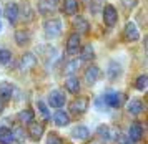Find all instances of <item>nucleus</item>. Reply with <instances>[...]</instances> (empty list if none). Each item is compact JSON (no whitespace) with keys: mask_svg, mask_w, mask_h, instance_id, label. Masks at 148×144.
Here are the masks:
<instances>
[{"mask_svg":"<svg viewBox=\"0 0 148 144\" xmlns=\"http://www.w3.org/2000/svg\"><path fill=\"white\" fill-rule=\"evenodd\" d=\"M103 98H105V103L108 108H120L125 101V94H121L118 91H108L103 94Z\"/></svg>","mask_w":148,"mask_h":144,"instance_id":"obj_4","label":"nucleus"},{"mask_svg":"<svg viewBox=\"0 0 148 144\" xmlns=\"http://www.w3.org/2000/svg\"><path fill=\"white\" fill-rule=\"evenodd\" d=\"M80 53H82V60L83 61H92L95 58V50L92 45H85L83 48H80Z\"/></svg>","mask_w":148,"mask_h":144,"instance_id":"obj_28","label":"nucleus"},{"mask_svg":"<svg viewBox=\"0 0 148 144\" xmlns=\"http://www.w3.org/2000/svg\"><path fill=\"white\" fill-rule=\"evenodd\" d=\"M65 90L72 94H77L80 93V79L73 76V75H68L67 79H65Z\"/></svg>","mask_w":148,"mask_h":144,"instance_id":"obj_15","label":"nucleus"},{"mask_svg":"<svg viewBox=\"0 0 148 144\" xmlns=\"http://www.w3.org/2000/svg\"><path fill=\"white\" fill-rule=\"evenodd\" d=\"M88 108V98H75L72 103H70V113L72 114H83V113L87 111Z\"/></svg>","mask_w":148,"mask_h":144,"instance_id":"obj_10","label":"nucleus"},{"mask_svg":"<svg viewBox=\"0 0 148 144\" xmlns=\"http://www.w3.org/2000/svg\"><path fill=\"white\" fill-rule=\"evenodd\" d=\"M62 10H63L65 15L73 17V15H77V12H78V2H77V0H63Z\"/></svg>","mask_w":148,"mask_h":144,"instance_id":"obj_19","label":"nucleus"},{"mask_svg":"<svg viewBox=\"0 0 148 144\" xmlns=\"http://www.w3.org/2000/svg\"><path fill=\"white\" fill-rule=\"evenodd\" d=\"M82 63H83V60H82V58L70 60L67 65H65V68H63V73H65V75H73L75 71H78V70H80Z\"/></svg>","mask_w":148,"mask_h":144,"instance_id":"obj_23","label":"nucleus"},{"mask_svg":"<svg viewBox=\"0 0 148 144\" xmlns=\"http://www.w3.org/2000/svg\"><path fill=\"white\" fill-rule=\"evenodd\" d=\"M18 66H20L22 71H30V70H34L35 66H37V56L30 52L23 53L20 61H18Z\"/></svg>","mask_w":148,"mask_h":144,"instance_id":"obj_6","label":"nucleus"},{"mask_svg":"<svg viewBox=\"0 0 148 144\" xmlns=\"http://www.w3.org/2000/svg\"><path fill=\"white\" fill-rule=\"evenodd\" d=\"M3 15L7 17V20L12 25H15L17 20H18V5L14 3V2H8L5 5V8H3Z\"/></svg>","mask_w":148,"mask_h":144,"instance_id":"obj_12","label":"nucleus"},{"mask_svg":"<svg viewBox=\"0 0 148 144\" xmlns=\"http://www.w3.org/2000/svg\"><path fill=\"white\" fill-rule=\"evenodd\" d=\"M101 17H103V23H105L108 28L115 26L116 25V22H118V12H116V8H115L112 3H107V5L103 7Z\"/></svg>","mask_w":148,"mask_h":144,"instance_id":"obj_2","label":"nucleus"},{"mask_svg":"<svg viewBox=\"0 0 148 144\" xmlns=\"http://www.w3.org/2000/svg\"><path fill=\"white\" fill-rule=\"evenodd\" d=\"M123 2V5L127 7V8H133L136 5V0H121Z\"/></svg>","mask_w":148,"mask_h":144,"instance_id":"obj_36","label":"nucleus"},{"mask_svg":"<svg viewBox=\"0 0 148 144\" xmlns=\"http://www.w3.org/2000/svg\"><path fill=\"white\" fill-rule=\"evenodd\" d=\"M47 144H63V139H62L57 132H48Z\"/></svg>","mask_w":148,"mask_h":144,"instance_id":"obj_33","label":"nucleus"},{"mask_svg":"<svg viewBox=\"0 0 148 144\" xmlns=\"http://www.w3.org/2000/svg\"><path fill=\"white\" fill-rule=\"evenodd\" d=\"M0 30H2V25H0Z\"/></svg>","mask_w":148,"mask_h":144,"instance_id":"obj_39","label":"nucleus"},{"mask_svg":"<svg viewBox=\"0 0 148 144\" xmlns=\"http://www.w3.org/2000/svg\"><path fill=\"white\" fill-rule=\"evenodd\" d=\"M121 71H123V68L118 61H110L108 63V68H107V76L110 79H118L120 78Z\"/></svg>","mask_w":148,"mask_h":144,"instance_id":"obj_17","label":"nucleus"},{"mask_svg":"<svg viewBox=\"0 0 148 144\" xmlns=\"http://www.w3.org/2000/svg\"><path fill=\"white\" fill-rule=\"evenodd\" d=\"M43 32L47 38H57L62 33V22L58 18H50L43 23Z\"/></svg>","mask_w":148,"mask_h":144,"instance_id":"obj_1","label":"nucleus"},{"mask_svg":"<svg viewBox=\"0 0 148 144\" xmlns=\"http://www.w3.org/2000/svg\"><path fill=\"white\" fill-rule=\"evenodd\" d=\"M115 141H116V144H135L132 139L128 138V134H123V132L116 134L115 136Z\"/></svg>","mask_w":148,"mask_h":144,"instance_id":"obj_34","label":"nucleus"},{"mask_svg":"<svg viewBox=\"0 0 148 144\" xmlns=\"http://www.w3.org/2000/svg\"><path fill=\"white\" fill-rule=\"evenodd\" d=\"M14 93H15V86L12 83H8V81H2L0 83V99L3 103L8 101V99H12Z\"/></svg>","mask_w":148,"mask_h":144,"instance_id":"obj_13","label":"nucleus"},{"mask_svg":"<svg viewBox=\"0 0 148 144\" xmlns=\"http://www.w3.org/2000/svg\"><path fill=\"white\" fill-rule=\"evenodd\" d=\"M65 101H67L65 93L60 91V90H53L48 94V105L52 106V108H55V109H60L62 106L65 105Z\"/></svg>","mask_w":148,"mask_h":144,"instance_id":"obj_7","label":"nucleus"},{"mask_svg":"<svg viewBox=\"0 0 148 144\" xmlns=\"http://www.w3.org/2000/svg\"><path fill=\"white\" fill-rule=\"evenodd\" d=\"M95 108H97L98 111H107V109H108V106H107V103H105V98H103V94H101V96H98V98L95 99Z\"/></svg>","mask_w":148,"mask_h":144,"instance_id":"obj_35","label":"nucleus"},{"mask_svg":"<svg viewBox=\"0 0 148 144\" xmlns=\"http://www.w3.org/2000/svg\"><path fill=\"white\" fill-rule=\"evenodd\" d=\"M0 143H2V144L14 143V141H12V131H10L8 128H5V126H2V128H0Z\"/></svg>","mask_w":148,"mask_h":144,"instance_id":"obj_29","label":"nucleus"},{"mask_svg":"<svg viewBox=\"0 0 148 144\" xmlns=\"http://www.w3.org/2000/svg\"><path fill=\"white\" fill-rule=\"evenodd\" d=\"M0 15H2V10H0Z\"/></svg>","mask_w":148,"mask_h":144,"instance_id":"obj_38","label":"nucleus"},{"mask_svg":"<svg viewBox=\"0 0 148 144\" xmlns=\"http://www.w3.org/2000/svg\"><path fill=\"white\" fill-rule=\"evenodd\" d=\"M123 38L128 43L138 41V38H140V30H138V26L135 25L133 22H128L127 25H125V28H123Z\"/></svg>","mask_w":148,"mask_h":144,"instance_id":"obj_5","label":"nucleus"},{"mask_svg":"<svg viewBox=\"0 0 148 144\" xmlns=\"http://www.w3.org/2000/svg\"><path fill=\"white\" fill-rule=\"evenodd\" d=\"M43 132H45V128H43V124H40V123L32 121V123L28 124L27 136L32 139V141H40V139L43 138Z\"/></svg>","mask_w":148,"mask_h":144,"instance_id":"obj_8","label":"nucleus"},{"mask_svg":"<svg viewBox=\"0 0 148 144\" xmlns=\"http://www.w3.org/2000/svg\"><path fill=\"white\" fill-rule=\"evenodd\" d=\"M55 8H57L55 0H38V12L42 15H50L55 12Z\"/></svg>","mask_w":148,"mask_h":144,"instance_id":"obj_16","label":"nucleus"},{"mask_svg":"<svg viewBox=\"0 0 148 144\" xmlns=\"http://www.w3.org/2000/svg\"><path fill=\"white\" fill-rule=\"evenodd\" d=\"M3 109H5V103H3V101H2V99H0V114H2V113H3Z\"/></svg>","mask_w":148,"mask_h":144,"instance_id":"obj_37","label":"nucleus"},{"mask_svg":"<svg viewBox=\"0 0 148 144\" xmlns=\"http://www.w3.org/2000/svg\"><path fill=\"white\" fill-rule=\"evenodd\" d=\"M10 60H12V52L7 50V48H5V50L2 48V50H0V65H7Z\"/></svg>","mask_w":148,"mask_h":144,"instance_id":"obj_31","label":"nucleus"},{"mask_svg":"<svg viewBox=\"0 0 148 144\" xmlns=\"http://www.w3.org/2000/svg\"><path fill=\"white\" fill-rule=\"evenodd\" d=\"M73 26H75V33H88L90 32V25H88L87 18H83V17H77L73 20Z\"/></svg>","mask_w":148,"mask_h":144,"instance_id":"obj_21","label":"nucleus"},{"mask_svg":"<svg viewBox=\"0 0 148 144\" xmlns=\"http://www.w3.org/2000/svg\"><path fill=\"white\" fill-rule=\"evenodd\" d=\"M72 138L78 139V141H85V139L90 138V131H88L87 126L78 124V126H75L73 129H72Z\"/></svg>","mask_w":148,"mask_h":144,"instance_id":"obj_18","label":"nucleus"},{"mask_svg":"<svg viewBox=\"0 0 148 144\" xmlns=\"http://www.w3.org/2000/svg\"><path fill=\"white\" fill-rule=\"evenodd\" d=\"M80 48H82V38L78 33H72L68 35L67 38V45H65V50L70 56H73L77 53H80Z\"/></svg>","mask_w":148,"mask_h":144,"instance_id":"obj_3","label":"nucleus"},{"mask_svg":"<svg viewBox=\"0 0 148 144\" xmlns=\"http://www.w3.org/2000/svg\"><path fill=\"white\" fill-rule=\"evenodd\" d=\"M15 43L18 46H25L30 43V33L27 30H17L15 32Z\"/></svg>","mask_w":148,"mask_h":144,"instance_id":"obj_26","label":"nucleus"},{"mask_svg":"<svg viewBox=\"0 0 148 144\" xmlns=\"http://www.w3.org/2000/svg\"><path fill=\"white\" fill-rule=\"evenodd\" d=\"M34 119H35V111L32 108H25V109H22L18 113V121L23 123V124H30Z\"/></svg>","mask_w":148,"mask_h":144,"instance_id":"obj_24","label":"nucleus"},{"mask_svg":"<svg viewBox=\"0 0 148 144\" xmlns=\"http://www.w3.org/2000/svg\"><path fill=\"white\" fill-rule=\"evenodd\" d=\"M18 18H22V22H25V23H28L34 18V10L28 3H23L22 7H18Z\"/></svg>","mask_w":148,"mask_h":144,"instance_id":"obj_20","label":"nucleus"},{"mask_svg":"<svg viewBox=\"0 0 148 144\" xmlns=\"http://www.w3.org/2000/svg\"><path fill=\"white\" fill-rule=\"evenodd\" d=\"M10 131H12V141L14 143H22L23 139L27 138V131L22 126H15L14 129H10Z\"/></svg>","mask_w":148,"mask_h":144,"instance_id":"obj_27","label":"nucleus"},{"mask_svg":"<svg viewBox=\"0 0 148 144\" xmlns=\"http://www.w3.org/2000/svg\"><path fill=\"white\" fill-rule=\"evenodd\" d=\"M37 106H38V109H40V113H42V116H43V119H45V121H48V119H50V111H48V106L45 105L42 99L38 101V103H37Z\"/></svg>","mask_w":148,"mask_h":144,"instance_id":"obj_32","label":"nucleus"},{"mask_svg":"<svg viewBox=\"0 0 148 144\" xmlns=\"http://www.w3.org/2000/svg\"><path fill=\"white\" fill-rule=\"evenodd\" d=\"M85 79H87L88 85H95L98 79H100V68L95 65H90L85 70Z\"/></svg>","mask_w":148,"mask_h":144,"instance_id":"obj_14","label":"nucleus"},{"mask_svg":"<svg viewBox=\"0 0 148 144\" xmlns=\"http://www.w3.org/2000/svg\"><path fill=\"white\" fill-rule=\"evenodd\" d=\"M53 123L58 128H63V126H67L70 123V116H68L65 111H62V109H57L53 114Z\"/></svg>","mask_w":148,"mask_h":144,"instance_id":"obj_22","label":"nucleus"},{"mask_svg":"<svg viewBox=\"0 0 148 144\" xmlns=\"http://www.w3.org/2000/svg\"><path fill=\"white\" fill-rule=\"evenodd\" d=\"M147 81H148V78L145 75L138 76V78L135 79V88H136L138 91H145V90H147Z\"/></svg>","mask_w":148,"mask_h":144,"instance_id":"obj_30","label":"nucleus"},{"mask_svg":"<svg viewBox=\"0 0 148 144\" xmlns=\"http://www.w3.org/2000/svg\"><path fill=\"white\" fill-rule=\"evenodd\" d=\"M97 136L101 139L103 144H108V143H112V141L115 139V132H113V129H112L110 126L101 124V126L97 128Z\"/></svg>","mask_w":148,"mask_h":144,"instance_id":"obj_11","label":"nucleus"},{"mask_svg":"<svg viewBox=\"0 0 148 144\" xmlns=\"http://www.w3.org/2000/svg\"><path fill=\"white\" fill-rule=\"evenodd\" d=\"M143 124H141L140 121H135L130 124V129H128V138L132 139L135 144L140 143L141 139H143Z\"/></svg>","mask_w":148,"mask_h":144,"instance_id":"obj_9","label":"nucleus"},{"mask_svg":"<svg viewBox=\"0 0 148 144\" xmlns=\"http://www.w3.org/2000/svg\"><path fill=\"white\" fill-rule=\"evenodd\" d=\"M127 111L132 114V116H138L141 111H143V101L140 99H132L127 106Z\"/></svg>","mask_w":148,"mask_h":144,"instance_id":"obj_25","label":"nucleus"}]
</instances>
